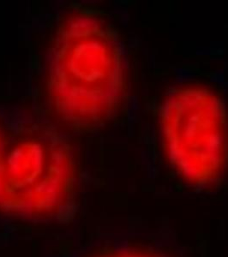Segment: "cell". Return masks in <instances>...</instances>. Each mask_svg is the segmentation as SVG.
Instances as JSON below:
<instances>
[{"label": "cell", "instance_id": "1", "mask_svg": "<svg viewBox=\"0 0 228 257\" xmlns=\"http://www.w3.org/2000/svg\"><path fill=\"white\" fill-rule=\"evenodd\" d=\"M47 86L54 110L70 123H100L119 110L129 87L128 66L101 18L78 12L62 22L50 48Z\"/></svg>", "mask_w": 228, "mask_h": 257}, {"label": "cell", "instance_id": "2", "mask_svg": "<svg viewBox=\"0 0 228 257\" xmlns=\"http://www.w3.org/2000/svg\"><path fill=\"white\" fill-rule=\"evenodd\" d=\"M76 168L61 135L38 117L0 113V213L46 221L70 204Z\"/></svg>", "mask_w": 228, "mask_h": 257}, {"label": "cell", "instance_id": "4", "mask_svg": "<svg viewBox=\"0 0 228 257\" xmlns=\"http://www.w3.org/2000/svg\"><path fill=\"white\" fill-rule=\"evenodd\" d=\"M95 257H161L159 254L138 248H120L105 252Z\"/></svg>", "mask_w": 228, "mask_h": 257}, {"label": "cell", "instance_id": "3", "mask_svg": "<svg viewBox=\"0 0 228 257\" xmlns=\"http://www.w3.org/2000/svg\"><path fill=\"white\" fill-rule=\"evenodd\" d=\"M159 149L171 172L190 187H211L228 167V110L214 88L184 82L167 91L156 112Z\"/></svg>", "mask_w": 228, "mask_h": 257}]
</instances>
